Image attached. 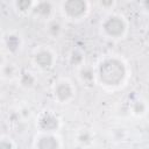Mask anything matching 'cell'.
I'll return each mask as SVG.
<instances>
[{"instance_id": "cell-1", "label": "cell", "mask_w": 149, "mask_h": 149, "mask_svg": "<svg viewBox=\"0 0 149 149\" xmlns=\"http://www.w3.org/2000/svg\"><path fill=\"white\" fill-rule=\"evenodd\" d=\"M97 83L108 91L123 87L129 77V68L126 61L118 55L102 57L95 66Z\"/></svg>"}, {"instance_id": "cell-2", "label": "cell", "mask_w": 149, "mask_h": 149, "mask_svg": "<svg viewBox=\"0 0 149 149\" xmlns=\"http://www.w3.org/2000/svg\"><path fill=\"white\" fill-rule=\"evenodd\" d=\"M100 30L102 36L106 38L114 41L122 40L128 33V21L122 14L109 13L102 19L100 23Z\"/></svg>"}, {"instance_id": "cell-3", "label": "cell", "mask_w": 149, "mask_h": 149, "mask_svg": "<svg viewBox=\"0 0 149 149\" xmlns=\"http://www.w3.org/2000/svg\"><path fill=\"white\" fill-rule=\"evenodd\" d=\"M59 10L63 17L69 21H80L90 12V3L86 0H65L61 2Z\"/></svg>"}, {"instance_id": "cell-4", "label": "cell", "mask_w": 149, "mask_h": 149, "mask_svg": "<svg viewBox=\"0 0 149 149\" xmlns=\"http://www.w3.org/2000/svg\"><path fill=\"white\" fill-rule=\"evenodd\" d=\"M33 64L43 72H48L54 69L56 61H57V55L56 52L50 48V47H37L31 56Z\"/></svg>"}, {"instance_id": "cell-5", "label": "cell", "mask_w": 149, "mask_h": 149, "mask_svg": "<svg viewBox=\"0 0 149 149\" xmlns=\"http://www.w3.org/2000/svg\"><path fill=\"white\" fill-rule=\"evenodd\" d=\"M76 97V87L68 78H61L52 86V98L59 105L70 104Z\"/></svg>"}, {"instance_id": "cell-6", "label": "cell", "mask_w": 149, "mask_h": 149, "mask_svg": "<svg viewBox=\"0 0 149 149\" xmlns=\"http://www.w3.org/2000/svg\"><path fill=\"white\" fill-rule=\"evenodd\" d=\"M61 126V118L52 111H43L36 119V127L38 133H57Z\"/></svg>"}, {"instance_id": "cell-7", "label": "cell", "mask_w": 149, "mask_h": 149, "mask_svg": "<svg viewBox=\"0 0 149 149\" xmlns=\"http://www.w3.org/2000/svg\"><path fill=\"white\" fill-rule=\"evenodd\" d=\"M33 147L34 149H62V140L57 133H38Z\"/></svg>"}, {"instance_id": "cell-8", "label": "cell", "mask_w": 149, "mask_h": 149, "mask_svg": "<svg viewBox=\"0 0 149 149\" xmlns=\"http://www.w3.org/2000/svg\"><path fill=\"white\" fill-rule=\"evenodd\" d=\"M2 47L9 55L19 54L23 48V40L20 34L15 31H7L2 34Z\"/></svg>"}, {"instance_id": "cell-9", "label": "cell", "mask_w": 149, "mask_h": 149, "mask_svg": "<svg viewBox=\"0 0 149 149\" xmlns=\"http://www.w3.org/2000/svg\"><path fill=\"white\" fill-rule=\"evenodd\" d=\"M54 10H55L54 2L47 1V0H41V1H35L31 14L38 19H44V20L49 21L54 14Z\"/></svg>"}, {"instance_id": "cell-10", "label": "cell", "mask_w": 149, "mask_h": 149, "mask_svg": "<svg viewBox=\"0 0 149 149\" xmlns=\"http://www.w3.org/2000/svg\"><path fill=\"white\" fill-rule=\"evenodd\" d=\"M0 72H1V79L7 80V81L17 79L21 73L17 65L14 62H12L9 59H5V58H2V61H1Z\"/></svg>"}, {"instance_id": "cell-11", "label": "cell", "mask_w": 149, "mask_h": 149, "mask_svg": "<svg viewBox=\"0 0 149 149\" xmlns=\"http://www.w3.org/2000/svg\"><path fill=\"white\" fill-rule=\"evenodd\" d=\"M74 141L78 146L83 148H87L94 142V133L92 132V129L86 127L79 128L74 133Z\"/></svg>"}, {"instance_id": "cell-12", "label": "cell", "mask_w": 149, "mask_h": 149, "mask_svg": "<svg viewBox=\"0 0 149 149\" xmlns=\"http://www.w3.org/2000/svg\"><path fill=\"white\" fill-rule=\"evenodd\" d=\"M78 70V78L83 83V85L92 86L94 83H97V76H95V69H93L90 65L84 64Z\"/></svg>"}, {"instance_id": "cell-13", "label": "cell", "mask_w": 149, "mask_h": 149, "mask_svg": "<svg viewBox=\"0 0 149 149\" xmlns=\"http://www.w3.org/2000/svg\"><path fill=\"white\" fill-rule=\"evenodd\" d=\"M17 81H19L21 87L29 90V88H33L36 85L37 77L31 71H22L19 76V78H17Z\"/></svg>"}, {"instance_id": "cell-14", "label": "cell", "mask_w": 149, "mask_h": 149, "mask_svg": "<svg viewBox=\"0 0 149 149\" xmlns=\"http://www.w3.org/2000/svg\"><path fill=\"white\" fill-rule=\"evenodd\" d=\"M129 108H130V113L134 116H136V118H141V116L146 115L147 112H148V105H147V102L143 99H140V98L133 100Z\"/></svg>"}, {"instance_id": "cell-15", "label": "cell", "mask_w": 149, "mask_h": 149, "mask_svg": "<svg viewBox=\"0 0 149 149\" xmlns=\"http://www.w3.org/2000/svg\"><path fill=\"white\" fill-rule=\"evenodd\" d=\"M45 28H47L48 35L51 38H58L62 35V31H63L62 23L58 20H56V19H50L49 21H47Z\"/></svg>"}, {"instance_id": "cell-16", "label": "cell", "mask_w": 149, "mask_h": 149, "mask_svg": "<svg viewBox=\"0 0 149 149\" xmlns=\"http://www.w3.org/2000/svg\"><path fill=\"white\" fill-rule=\"evenodd\" d=\"M34 5H35V1H33V0H16L13 2L14 9L19 14H22V15L31 14Z\"/></svg>"}, {"instance_id": "cell-17", "label": "cell", "mask_w": 149, "mask_h": 149, "mask_svg": "<svg viewBox=\"0 0 149 149\" xmlns=\"http://www.w3.org/2000/svg\"><path fill=\"white\" fill-rule=\"evenodd\" d=\"M69 63L71 66L79 69L85 64V55L79 49H73L69 55Z\"/></svg>"}, {"instance_id": "cell-18", "label": "cell", "mask_w": 149, "mask_h": 149, "mask_svg": "<svg viewBox=\"0 0 149 149\" xmlns=\"http://www.w3.org/2000/svg\"><path fill=\"white\" fill-rule=\"evenodd\" d=\"M0 149H16V143L9 135L3 134L0 137Z\"/></svg>"}, {"instance_id": "cell-19", "label": "cell", "mask_w": 149, "mask_h": 149, "mask_svg": "<svg viewBox=\"0 0 149 149\" xmlns=\"http://www.w3.org/2000/svg\"><path fill=\"white\" fill-rule=\"evenodd\" d=\"M111 134H113V140L114 141H118V142H121V141H125V139L127 137V132L125 128H116V129H113L111 132Z\"/></svg>"}, {"instance_id": "cell-20", "label": "cell", "mask_w": 149, "mask_h": 149, "mask_svg": "<svg viewBox=\"0 0 149 149\" xmlns=\"http://www.w3.org/2000/svg\"><path fill=\"white\" fill-rule=\"evenodd\" d=\"M140 5H141V8H142V12H144L147 15H149V0L142 1Z\"/></svg>"}, {"instance_id": "cell-21", "label": "cell", "mask_w": 149, "mask_h": 149, "mask_svg": "<svg viewBox=\"0 0 149 149\" xmlns=\"http://www.w3.org/2000/svg\"><path fill=\"white\" fill-rule=\"evenodd\" d=\"M99 5L102 7V8H107V7H113L115 5L114 1H100Z\"/></svg>"}]
</instances>
